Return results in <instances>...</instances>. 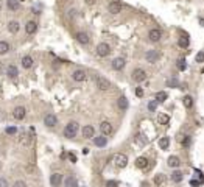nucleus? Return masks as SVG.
I'll list each match as a JSON object with an SVG mask.
<instances>
[{
  "mask_svg": "<svg viewBox=\"0 0 204 187\" xmlns=\"http://www.w3.org/2000/svg\"><path fill=\"white\" fill-rule=\"evenodd\" d=\"M25 31H27V35H35L38 31V24L35 20H28L25 24Z\"/></svg>",
  "mask_w": 204,
  "mask_h": 187,
  "instance_id": "nucleus-14",
  "label": "nucleus"
},
{
  "mask_svg": "<svg viewBox=\"0 0 204 187\" xmlns=\"http://www.w3.org/2000/svg\"><path fill=\"white\" fill-rule=\"evenodd\" d=\"M158 122H159V125H167L170 122V115L168 114H161L158 117Z\"/></svg>",
  "mask_w": 204,
  "mask_h": 187,
  "instance_id": "nucleus-34",
  "label": "nucleus"
},
{
  "mask_svg": "<svg viewBox=\"0 0 204 187\" xmlns=\"http://www.w3.org/2000/svg\"><path fill=\"white\" fill-rule=\"evenodd\" d=\"M6 6L9 11H17L19 9V0H6Z\"/></svg>",
  "mask_w": 204,
  "mask_h": 187,
  "instance_id": "nucleus-28",
  "label": "nucleus"
},
{
  "mask_svg": "<svg viewBox=\"0 0 204 187\" xmlns=\"http://www.w3.org/2000/svg\"><path fill=\"white\" fill-rule=\"evenodd\" d=\"M69 158H70V161H72V162H77V158H75V154H72V153H70V154H69Z\"/></svg>",
  "mask_w": 204,
  "mask_h": 187,
  "instance_id": "nucleus-49",
  "label": "nucleus"
},
{
  "mask_svg": "<svg viewBox=\"0 0 204 187\" xmlns=\"http://www.w3.org/2000/svg\"><path fill=\"white\" fill-rule=\"evenodd\" d=\"M83 137L84 139H94L95 137V130H94V126L92 125H86L84 128H83Z\"/></svg>",
  "mask_w": 204,
  "mask_h": 187,
  "instance_id": "nucleus-13",
  "label": "nucleus"
},
{
  "mask_svg": "<svg viewBox=\"0 0 204 187\" xmlns=\"http://www.w3.org/2000/svg\"><path fill=\"white\" fill-rule=\"evenodd\" d=\"M145 59H147V62L154 64V62H158V61L161 59V53H159L158 50H148V51L145 53Z\"/></svg>",
  "mask_w": 204,
  "mask_h": 187,
  "instance_id": "nucleus-5",
  "label": "nucleus"
},
{
  "mask_svg": "<svg viewBox=\"0 0 204 187\" xmlns=\"http://www.w3.org/2000/svg\"><path fill=\"white\" fill-rule=\"evenodd\" d=\"M94 143L97 145V147H100V148H103V147H106V143H108V137L106 136H95L94 137Z\"/></svg>",
  "mask_w": 204,
  "mask_h": 187,
  "instance_id": "nucleus-21",
  "label": "nucleus"
},
{
  "mask_svg": "<svg viewBox=\"0 0 204 187\" xmlns=\"http://www.w3.org/2000/svg\"><path fill=\"white\" fill-rule=\"evenodd\" d=\"M77 134H78V123H77V122H70V123H67L66 128H64V137H67V139H73Z\"/></svg>",
  "mask_w": 204,
  "mask_h": 187,
  "instance_id": "nucleus-1",
  "label": "nucleus"
},
{
  "mask_svg": "<svg viewBox=\"0 0 204 187\" xmlns=\"http://www.w3.org/2000/svg\"><path fill=\"white\" fill-rule=\"evenodd\" d=\"M117 106H119V109H120V111H126V109H128L129 103H128V98H126L125 95L119 97V100H117Z\"/></svg>",
  "mask_w": 204,
  "mask_h": 187,
  "instance_id": "nucleus-22",
  "label": "nucleus"
},
{
  "mask_svg": "<svg viewBox=\"0 0 204 187\" xmlns=\"http://www.w3.org/2000/svg\"><path fill=\"white\" fill-rule=\"evenodd\" d=\"M0 9H2V6H0Z\"/></svg>",
  "mask_w": 204,
  "mask_h": 187,
  "instance_id": "nucleus-53",
  "label": "nucleus"
},
{
  "mask_svg": "<svg viewBox=\"0 0 204 187\" xmlns=\"http://www.w3.org/2000/svg\"><path fill=\"white\" fill-rule=\"evenodd\" d=\"M112 161H114L115 167H119V168H125V167L128 165V156L123 154V153H117V154L112 158Z\"/></svg>",
  "mask_w": 204,
  "mask_h": 187,
  "instance_id": "nucleus-2",
  "label": "nucleus"
},
{
  "mask_svg": "<svg viewBox=\"0 0 204 187\" xmlns=\"http://www.w3.org/2000/svg\"><path fill=\"white\" fill-rule=\"evenodd\" d=\"M77 41L83 44V45H87L89 42H90V38H89V35L87 33H84V31H80V33H77Z\"/></svg>",
  "mask_w": 204,
  "mask_h": 187,
  "instance_id": "nucleus-16",
  "label": "nucleus"
},
{
  "mask_svg": "<svg viewBox=\"0 0 204 187\" xmlns=\"http://www.w3.org/2000/svg\"><path fill=\"white\" fill-rule=\"evenodd\" d=\"M5 131H6V134H11V136H13V134L17 133V128H16V126H8Z\"/></svg>",
  "mask_w": 204,
  "mask_h": 187,
  "instance_id": "nucleus-41",
  "label": "nucleus"
},
{
  "mask_svg": "<svg viewBox=\"0 0 204 187\" xmlns=\"http://www.w3.org/2000/svg\"><path fill=\"white\" fill-rule=\"evenodd\" d=\"M95 84L100 91H108L111 89V81L108 78H103V77H95Z\"/></svg>",
  "mask_w": 204,
  "mask_h": 187,
  "instance_id": "nucleus-3",
  "label": "nucleus"
},
{
  "mask_svg": "<svg viewBox=\"0 0 204 187\" xmlns=\"http://www.w3.org/2000/svg\"><path fill=\"white\" fill-rule=\"evenodd\" d=\"M19 142H20L22 145H28V143H30V136H28L27 133H22V136H20Z\"/></svg>",
  "mask_w": 204,
  "mask_h": 187,
  "instance_id": "nucleus-37",
  "label": "nucleus"
},
{
  "mask_svg": "<svg viewBox=\"0 0 204 187\" xmlns=\"http://www.w3.org/2000/svg\"><path fill=\"white\" fill-rule=\"evenodd\" d=\"M13 115H14V119H16V120H24V119H25V115H27V109H25L24 106H17V108L14 109Z\"/></svg>",
  "mask_w": 204,
  "mask_h": 187,
  "instance_id": "nucleus-12",
  "label": "nucleus"
},
{
  "mask_svg": "<svg viewBox=\"0 0 204 187\" xmlns=\"http://www.w3.org/2000/svg\"><path fill=\"white\" fill-rule=\"evenodd\" d=\"M0 187H9L8 181H6L5 178H0Z\"/></svg>",
  "mask_w": 204,
  "mask_h": 187,
  "instance_id": "nucleus-46",
  "label": "nucleus"
},
{
  "mask_svg": "<svg viewBox=\"0 0 204 187\" xmlns=\"http://www.w3.org/2000/svg\"><path fill=\"white\" fill-rule=\"evenodd\" d=\"M147 72L143 70V69H134L132 70V80L136 81V83H143L145 80H147Z\"/></svg>",
  "mask_w": 204,
  "mask_h": 187,
  "instance_id": "nucleus-4",
  "label": "nucleus"
},
{
  "mask_svg": "<svg viewBox=\"0 0 204 187\" xmlns=\"http://www.w3.org/2000/svg\"><path fill=\"white\" fill-rule=\"evenodd\" d=\"M6 75H8L9 78H16V77L19 75V69H17L16 66H13V64H11V66H8V67H6Z\"/></svg>",
  "mask_w": 204,
  "mask_h": 187,
  "instance_id": "nucleus-24",
  "label": "nucleus"
},
{
  "mask_svg": "<svg viewBox=\"0 0 204 187\" xmlns=\"http://www.w3.org/2000/svg\"><path fill=\"white\" fill-rule=\"evenodd\" d=\"M190 186H192V187H198V186H200V181H196V179H192V181H190Z\"/></svg>",
  "mask_w": 204,
  "mask_h": 187,
  "instance_id": "nucleus-47",
  "label": "nucleus"
},
{
  "mask_svg": "<svg viewBox=\"0 0 204 187\" xmlns=\"http://www.w3.org/2000/svg\"><path fill=\"white\" fill-rule=\"evenodd\" d=\"M9 51V44L6 41H0V55H6Z\"/></svg>",
  "mask_w": 204,
  "mask_h": 187,
  "instance_id": "nucleus-33",
  "label": "nucleus"
},
{
  "mask_svg": "<svg viewBox=\"0 0 204 187\" xmlns=\"http://www.w3.org/2000/svg\"><path fill=\"white\" fill-rule=\"evenodd\" d=\"M178 67H179V70H185V69H187L185 59H179V62H178Z\"/></svg>",
  "mask_w": 204,
  "mask_h": 187,
  "instance_id": "nucleus-39",
  "label": "nucleus"
},
{
  "mask_svg": "<svg viewBox=\"0 0 204 187\" xmlns=\"http://www.w3.org/2000/svg\"><path fill=\"white\" fill-rule=\"evenodd\" d=\"M164 183H165V176H164V175H161V173H159V175H156V176L153 178V184H154L156 187H161Z\"/></svg>",
  "mask_w": 204,
  "mask_h": 187,
  "instance_id": "nucleus-29",
  "label": "nucleus"
},
{
  "mask_svg": "<svg viewBox=\"0 0 204 187\" xmlns=\"http://www.w3.org/2000/svg\"><path fill=\"white\" fill-rule=\"evenodd\" d=\"M203 73H204V69H203Z\"/></svg>",
  "mask_w": 204,
  "mask_h": 187,
  "instance_id": "nucleus-52",
  "label": "nucleus"
},
{
  "mask_svg": "<svg viewBox=\"0 0 204 187\" xmlns=\"http://www.w3.org/2000/svg\"><path fill=\"white\" fill-rule=\"evenodd\" d=\"M72 78H73V81L81 83V81H84V80L87 78V75H86V72H84V70H81V69H77V70H73V72H72Z\"/></svg>",
  "mask_w": 204,
  "mask_h": 187,
  "instance_id": "nucleus-11",
  "label": "nucleus"
},
{
  "mask_svg": "<svg viewBox=\"0 0 204 187\" xmlns=\"http://www.w3.org/2000/svg\"><path fill=\"white\" fill-rule=\"evenodd\" d=\"M178 84H179L178 80H168V81H167V86H168V88H178Z\"/></svg>",
  "mask_w": 204,
  "mask_h": 187,
  "instance_id": "nucleus-40",
  "label": "nucleus"
},
{
  "mask_svg": "<svg viewBox=\"0 0 204 187\" xmlns=\"http://www.w3.org/2000/svg\"><path fill=\"white\" fill-rule=\"evenodd\" d=\"M44 125H45L47 128L56 126V125H58V117H56L55 114H47L45 119H44Z\"/></svg>",
  "mask_w": 204,
  "mask_h": 187,
  "instance_id": "nucleus-10",
  "label": "nucleus"
},
{
  "mask_svg": "<svg viewBox=\"0 0 204 187\" xmlns=\"http://www.w3.org/2000/svg\"><path fill=\"white\" fill-rule=\"evenodd\" d=\"M50 183H51L53 187H59L61 183H62V175H61V173H53V175L50 176Z\"/></svg>",
  "mask_w": 204,
  "mask_h": 187,
  "instance_id": "nucleus-17",
  "label": "nucleus"
},
{
  "mask_svg": "<svg viewBox=\"0 0 204 187\" xmlns=\"http://www.w3.org/2000/svg\"><path fill=\"white\" fill-rule=\"evenodd\" d=\"M184 179V173L181 172V170H174L173 173H171V181L173 183H181Z\"/></svg>",
  "mask_w": 204,
  "mask_h": 187,
  "instance_id": "nucleus-25",
  "label": "nucleus"
},
{
  "mask_svg": "<svg viewBox=\"0 0 204 187\" xmlns=\"http://www.w3.org/2000/svg\"><path fill=\"white\" fill-rule=\"evenodd\" d=\"M148 159L147 158H137L136 159V167L137 168H140V170H147L148 168Z\"/></svg>",
  "mask_w": 204,
  "mask_h": 187,
  "instance_id": "nucleus-19",
  "label": "nucleus"
},
{
  "mask_svg": "<svg viewBox=\"0 0 204 187\" xmlns=\"http://www.w3.org/2000/svg\"><path fill=\"white\" fill-rule=\"evenodd\" d=\"M167 164H168V167H171V168H178V167L181 165V159H179L178 156H170V158L167 159Z\"/></svg>",
  "mask_w": 204,
  "mask_h": 187,
  "instance_id": "nucleus-20",
  "label": "nucleus"
},
{
  "mask_svg": "<svg viewBox=\"0 0 204 187\" xmlns=\"http://www.w3.org/2000/svg\"><path fill=\"white\" fill-rule=\"evenodd\" d=\"M182 104H184L187 109H190V108L193 106V98H192V95H185V97L182 98Z\"/></svg>",
  "mask_w": 204,
  "mask_h": 187,
  "instance_id": "nucleus-31",
  "label": "nucleus"
},
{
  "mask_svg": "<svg viewBox=\"0 0 204 187\" xmlns=\"http://www.w3.org/2000/svg\"><path fill=\"white\" fill-rule=\"evenodd\" d=\"M158 104H159V103H158L156 100H153V101H150V103H148V109H150V111L153 112V111H156V108H158Z\"/></svg>",
  "mask_w": 204,
  "mask_h": 187,
  "instance_id": "nucleus-38",
  "label": "nucleus"
},
{
  "mask_svg": "<svg viewBox=\"0 0 204 187\" xmlns=\"http://www.w3.org/2000/svg\"><path fill=\"white\" fill-rule=\"evenodd\" d=\"M168 145H170V139H168V137H161V139H159V147H161V150H167Z\"/></svg>",
  "mask_w": 204,
  "mask_h": 187,
  "instance_id": "nucleus-35",
  "label": "nucleus"
},
{
  "mask_svg": "<svg viewBox=\"0 0 204 187\" xmlns=\"http://www.w3.org/2000/svg\"><path fill=\"white\" fill-rule=\"evenodd\" d=\"M190 44V41H189V38L187 36H181L179 39H178V45L181 47V48H187Z\"/></svg>",
  "mask_w": 204,
  "mask_h": 187,
  "instance_id": "nucleus-32",
  "label": "nucleus"
},
{
  "mask_svg": "<svg viewBox=\"0 0 204 187\" xmlns=\"http://www.w3.org/2000/svg\"><path fill=\"white\" fill-rule=\"evenodd\" d=\"M122 8H123V5L119 0H112V2L108 5V11H109L111 14H119V13H122Z\"/></svg>",
  "mask_w": 204,
  "mask_h": 187,
  "instance_id": "nucleus-7",
  "label": "nucleus"
},
{
  "mask_svg": "<svg viewBox=\"0 0 204 187\" xmlns=\"http://www.w3.org/2000/svg\"><path fill=\"white\" fill-rule=\"evenodd\" d=\"M167 98H168V95H167V92H164V91H161V92H156V95H154V100H156L158 103H164Z\"/></svg>",
  "mask_w": 204,
  "mask_h": 187,
  "instance_id": "nucleus-30",
  "label": "nucleus"
},
{
  "mask_svg": "<svg viewBox=\"0 0 204 187\" xmlns=\"http://www.w3.org/2000/svg\"><path fill=\"white\" fill-rule=\"evenodd\" d=\"M106 187H119V183L114 181V179H109V181L106 183Z\"/></svg>",
  "mask_w": 204,
  "mask_h": 187,
  "instance_id": "nucleus-44",
  "label": "nucleus"
},
{
  "mask_svg": "<svg viewBox=\"0 0 204 187\" xmlns=\"http://www.w3.org/2000/svg\"><path fill=\"white\" fill-rule=\"evenodd\" d=\"M22 67H24V69H31V67H33V58L28 56V55L24 56V58H22Z\"/></svg>",
  "mask_w": 204,
  "mask_h": 187,
  "instance_id": "nucleus-26",
  "label": "nucleus"
},
{
  "mask_svg": "<svg viewBox=\"0 0 204 187\" xmlns=\"http://www.w3.org/2000/svg\"><path fill=\"white\" fill-rule=\"evenodd\" d=\"M196 62H204V51H200V53H196Z\"/></svg>",
  "mask_w": 204,
  "mask_h": 187,
  "instance_id": "nucleus-43",
  "label": "nucleus"
},
{
  "mask_svg": "<svg viewBox=\"0 0 204 187\" xmlns=\"http://www.w3.org/2000/svg\"><path fill=\"white\" fill-rule=\"evenodd\" d=\"M64 186L66 187H78V179H77L73 175H69V176H66V179H64Z\"/></svg>",
  "mask_w": 204,
  "mask_h": 187,
  "instance_id": "nucleus-18",
  "label": "nucleus"
},
{
  "mask_svg": "<svg viewBox=\"0 0 204 187\" xmlns=\"http://www.w3.org/2000/svg\"><path fill=\"white\" fill-rule=\"evenodd\" d=\"M2 73H3V66L0 64V75H2Z\"/></svg>",
  "mask_w": 204,
  "mask_h": 187,
  "instance_id": "nucleus-50",
  "label": "nucleus"
},
{
  "mask_svg": "<svg viewBox=\"0 0 204 187\" xmlns=\"http://www.w3.org/2000/svg\"><path fill=\"white\" fill-rule=\"evenodd\" d=\"M109 53H111V47H109V44L101 42V44H98V45H97V55H98V56L105 58V56H108Z\"/></svg>",
  "mask_w": 204,
  "mask_h": 187,
  "instance_id": "nucleus-8",
  "label": "nucleus"
},
{
  "mask_svg": "<svg viewBox=\"0 0 204 187\" xmlns=\"http://www.w3.org/2000/svg\"><path fill=\"white\" fill-rule=\"evenodd\" d=\"M19 30H20V24H19L17 20H11V22L8 24V31H9V33L16 35Z\"/></svg>",
  "mask_w": 204,
  "mask_h": 187,
  "instance_id": "nucleus-23",
  "label": "nucleus"
},
{
  "mask_svg": "<svg viewBox=\"0 0 204 187\" xmlns=\"http://www.w3.org/2000/svg\"><path fill=\"white\" fill-rule=\"evenodd\" d=\"M136 95L140 98V97H143V89L142 88H136Z\"/></svg>",
  "mask_w": 204,
  "mask_h": 187,
  "instance_id": "nucleus-45",
  "label": "nucleus"
},
{
  "mask_svg": "<svg viewBox=\"0 0 204 187\" xmlns=\"http://www.w3.org/2000/svg\"><path fill=\"white\" fill-rule=\"evenodd\" d=\"M148 38H150L151 42H159V41L162 39V31H161L159 28H151V30L148 31Z\"/></svg>",
  "mask_w": 204,
  "mask_h": 187,
  "instance_id": "nucleus-9",
  "label": "nucleus"
},
{
  "mask_svg": "<svg viewBox=\"0 0 204 187\" xmlns=\"http://www.w3.org/2000/svg\"><path fill=\"white\" fill-rule=\"evenodd\" d=\"M13 187H28V186H27V183H25V181L19 179V181H16V183L13 184Z\"/></svg>",
  "mask_w": 204,
  "mask_h": 187,
  "instance_id": "nucleus-42",
  "label": "nucleus"
},
{
  "mask_svg": "<svg viewBox=\"0 0 204 187\" xmlns=\"http://www.w3.org/2000/svg\"><path fill=\"white\" fill-rule=\"evenodd\" d=\"M190 143H192V137L190 136H182L181 137V145L182 147H190Z\"/></svg>",
  "mask_w": 204,
  "mask_h": 187,
  "instance_id": "nucleus-36",
  "label": "nucleus"
},
{
  "mask_svg": "<svg viewBox=\"0 0 204 187\" xmlns=\"http://www.w3.org/2000/svg\"><path fill=\"white\" fill-rule=\"evenodd\" d=\"M125 64H126V61H125V58H115V59H112V69L114 70H122L123 67H125Z\"/></svg>",
  "mask_w": 204,
  "mask_h": 187,
  "instance_id": "nucleus-15",
  "label": "nucleus"
},
{
  "mask_svg": "<svg viewBox=\"0 0 204 187\" xmlns=\"http://www.w3.org/2000/svg\"><path fill=\"white\" fill-rule=\"evenodd\" d=\"M134 142L137 143V145H140V147H145L147 143H148V140H147V137L143 136V134H136V137H134Z\"/></svg>",
  "mask_w": 204,
  "mask_h": 187,
  "instance_id": "nucleus-27",
  "label": "nucleus"
},
{
  "mask_svg": "<svg viewBox=\"0 0 204 187\" xmlns=\"http://www.w3.org/2000/svg\"><path fill=\"white\" fill-rule=\"evenodd\" d=\"M100 131H101V134L103 136H111L112 133H114V126H112V123L111 122H101L100 123Z\"/></svg>",
  "mask_w": 204,
  "mask_h": 187,
  "instance_id": "nucleus-6",
  "label": "nucleus"
},
{
  "mask_svg": "<svg viewBox=\"0 0 204 187\" xmlns=\"http://www.w3.org/2000/svg\"><path fill=\"white\" fill-rule=\"evenodd\" d=\"M19 2H24V0H19Z\"/></svg>",
  "mask_w": 204,
  "mask_h": 187,
  "instance_id": "nucleus-51",
  "label": "nucleus"
},
{
  "mask_svg": "<svg viewBox=\"0 0 204 187\" xmlns=\"http://www.w3.org/2000/svg\"><path fill=\"white\" fill-rule=\"evenodd\" d=\"M86 2V5H95L97 3V0H84Z\"/></svg>",
  "mask_w": 204,
  "mask_h": 187,
  "instance_id": "nucleus-48",
  "label": "nucleus"
}]
</instances>
